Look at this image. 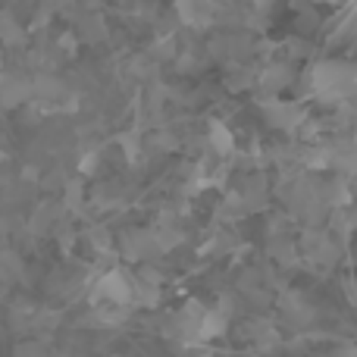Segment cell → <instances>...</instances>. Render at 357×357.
Instances as JSON below:
<instances>
[{"instance_id": "cell-4", "label": "cell", "mask_w": 357, "mask_h": 357, "mask_svg": "<svg viewBox=\"0 0 357 357\" xmlns=\"http://www.w3.org/2000/svg\"><path fill=\"white\" fill-rule=\"evenodd\" d=\"M266 119H270L276 129H291L298 123V110L291 104H282V100H270L266 104Z\"/></svg>"}, {"instance_id": "cell-8", "label": "cell", "mask_w": 357, "mask_h": 357, "mask_svg": "<svg viewBox=\"0 0 357 357\" xmlns=\"http://www.w3.org/2000/svg\"><path fill=\"white\" fill-rule=\"evenodd\" d=\"M264 85L273 88V91H276V88H282V85H289V69H285V66L266 69V73H264Z\"/></svg>"}, {"instance_id": "cell-11", "label": "cell", "mask_w": 357, "mask_h": 357, "mask_svg": "<svg viewBox=\"0 0 357 357\" xmlns=\"http://www.w3.org/2000/svg\"><path fill=\"white\" fill-rule=\"evenodd\" d=\"M16 357H47V351H44V345H38V342H25V345L16 348Z\"/></svg>"}, {"instance_id": "cell-9", "label": "cell", "mask_w": 357, "mask_h": 357, "mask_svg": "<svg viewBox=\"0 0 357 357\" xmlns=\"http://www.w3.org/2000/svg\"><path fill=\"white\" fill-rule=\"evenodd\" d=\"M19 273H22V264H19L13 254H3V257H0V276H3L6 282H13Z\"/></svg>"}, {"instance_id": "cell-1", "label": "cell", "mask_w": 357, "mask_h": 357, "mask_svg": "<svg viewBox=\"0 0 357 357\" xmlns=\"http://www.w3.org/2000/svg\"><path fill=\"white\" fill-rule=\"evenodd\" d=\"M354 79L357 73L345 63H320L314 73V88L320 94H329V98H342L354 88Z\"/></svg>"}, {"instance_id": "cell-7", "label": "cell", "mask_w": 357, "mask_h": 357, "mask_svg": "<svg viewBox=\"0 0 357 357\" xmlns=\"http://www.w3.org/2000/svg\"><path fill=\"white\" fill-rule=\"evenodd\" d=\"M210 144H213V151H220V154H232V135H229L226 126H213V129H210Z\"/></svg>"}, {"instance_id": "cell-2", "label": "cell", "mask_w": 357, "mask_h": 357, "mask_svg": "<svg viewBox=\"0 0 357 357\" xmlns=\"http://www.w3.org/2000/svg\"><path fill=\"white\" fill-rule=\"evenodd\" d=\"M132 298V285L126 282L119 273H107L104 279H98V285H94V301L100 304H129Z\"/></svg>"}, {"instance_id": "cell-5", "label": "cell", "mask_w": 357, "mask_h": 357, "mask_svg": "<svg viewBox=\"0 0 357 357\" xmlns=\"http://www.w3.org/2000/svg\"><path fill=\"white\" fill-rule=\"evenodd\" d=\"M31 91H35V85H25V82H6V85L0 88V104L16 107V104H22Z\"/></svg>"}, {"instance_id": "cell-10", "label": "cell", "mask_w": 357, "mask_h": 357, "mask_svg": "<svg viewBox=\"0 0 357 357\" xmlns=\"http://www.w3.org/2000/svg\"><path fill=\"white\" fill-rule=\"evenodd\" d=\"M63 88H60V82H54V79H41L35 85V94H41V98H54V94H60Z\"/></svg>"}, {"instance_id": "cell-12", "label": "cell", "mask_w": 357, "mask_h": 357, "mask_svg": "<svg viewBox=\"0 0 357 357\" xmlns=\"http://www.w3.org/2000/svg\"><path fill=\"white\" fill-rule=\"evenodd\" d=\"M254 3H257V6H260V10H266V6H270V3H273V0H254Z\"/></svg>"}, {"instance_id": "cell-3", "label": "cell", "mask_w": 357, "mask_h": 357, "mask_svg": "<svg viewBox=\"0 0 357 357\" xmlns=\"http://www.w3.org/2000/svg\"><path fill=\"white\" fill-rule=\"evenodd\" d=\"M178 16L188 25H207L213 19V3L210 0H178Z\"/></svg>"}, {"instance_id": "cell-13", "label": "cell", "mask_w": 357, "mask_h": 357, "mask_svg": "<svg viewBox=\"0 0 357 357\" xmlns=\"http://www.w3.org/2000/svg\"><path fill=\"white\" fill-rule=\"evenodd\" d=\"M113 357H123V354H113Z\"/></svg>"}, {"instance_id": "cell-6", "label": "cell", "mask_w": 357, "mask_h": 357, "mask_svg": "<svg viewBox=\"0 0 357 357\" xmlns=\"http://www.w3.org/2000/svg\"><path fill=\"white\" fill-rule=\"evenodd\" d=\"M222 329H226V317H220V314H204L197 339H216V335H222Z\"/></svg>"}]
</instances>
